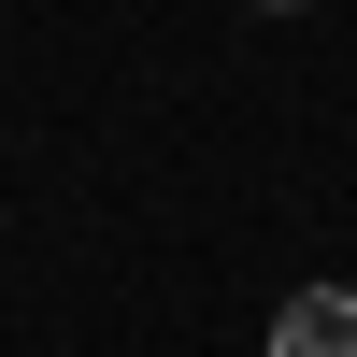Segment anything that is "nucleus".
Masks as SVG:
<instances>
[{"label": "nucleus", "instance_id": "1", "mask_svg": "<svg viewBox=\"0 0 357 357\" xmlns=\"http://www.w3.org/2000/svg\"><path fill=\"white\" fill-rule=\"evenodd\" d=\"M272 343H286V357H357V301H343V286H314V301H286Z\"/></svg>", "mask_w": 357, "mask_h": 357}, {"label": "nucleus", "instance_id": "2", "mask_svg": "<svg viewBox=\"0 0 357 357\" xmlns=\"http://www.w3.org/2000/svg\"><path fill=\"white\" fill-rule=\"evenodd\" d=\"M257 15H314V0H257Z\"/></svg>", "mask_w": 357, "mask_h": 357}]
</instances>
